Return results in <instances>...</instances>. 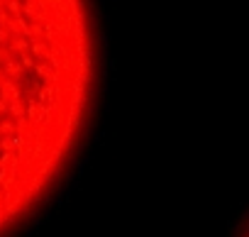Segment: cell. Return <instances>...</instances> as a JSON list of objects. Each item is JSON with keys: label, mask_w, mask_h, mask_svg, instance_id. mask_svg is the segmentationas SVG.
<instances>
[{"label": "cell", "mask_w": 249, "mask_h": 237, "mask_svg": "<svg viewBox=\"0 0 249 237\" xmlns=\"http://www.w3.org/2000/svg\"><path fill=\"white\" fill-rule=\"evenodd\" d=\"M88 0H0V230L54 181L95 100Z\"/></svg>", "instance_id": "1"}, {"label": "cell", "mask_w": 249, "mask_h": 237, "mask_svg": "<svg viewBox=\"0 0 249 237\" xmlns=\"http://www.w3.org/2000/svg\"><path fill=\"white\" fill-rule=\"evenodd\" d=\"M247 237H249V235H247Z\"/></svg>", "instance_id": "2"}]
</instances>
